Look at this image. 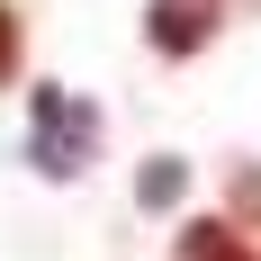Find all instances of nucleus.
Wrapping results in <instances>:
<instances>
[{
	"instance_id": "2",
	"label": "nucleus",
	"mask_w": 261,
	"mask_h": 261,
	"mask_svg": "<svg viewBox=\"0 0 261 261\" xmlns=\"http://www.w3.org/2000/svg\"><path fill=\"white\" fill-rule=\"evenodd\" d=\"M162 54H198L216 36V0H153V27H144Z\"/></svg>"
},
{
	"instance_id": "3",
	"label": "nucleus",
	"mask_w": 261,
	"mask_h": 261,
	"mask_svg": "<svg viewBox=\"0 0 261 261\" xmlns=\"http://www.w3.org/2000/svg\"><path fill=\"white\" fill-rule=\"evenodd\" d=\"M180 261H261V252H243V234H234V225L198 216V225L180 234Z\"/></svg>"
},
{
	"instance_id": "4",
	"label": "nucleus",
	"mask_w": 261,
	"mask_h": 261,
	"mask_svg": "<svg viewBox=\"0 0 261 261\" xmlns=\"http://www.w3.org/2000/svg\"><path fill=\"white\" fill-rule=\"evenodd\" d=\"M18 72V18H9V0H0V81Z\"/></svg>"
},
{
	"instance_id": "1",
	"label": "nucleus",
	"mask_w": 261,
	"mask_h": 261,
	"mask_svg": "<svg viewBox=\"0 0 261 261\" xmlns=\"http://www.w3.org/2000/svg\"><path fill=\"white\" fill-rule=\"evenodd\" d=\"M90 144H99V117L81 99H63V90H45V99H36V162H45V171H81Z\"/></svg>"
}]
</instances>
